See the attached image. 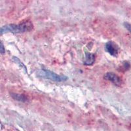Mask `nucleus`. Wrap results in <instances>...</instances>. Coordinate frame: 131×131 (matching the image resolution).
I'll list each match as a JSON object with an SVG mask.
<instances>
[{"label":"nucleus","mask_w":131,"mask_h":131,"mask_svg":"<svg viewBox=\"0 0 131 131\" xmlns=\"http://www.w3.org/2000/svg\"><path fill=\"white\" fill-rule=\"evenodd\" d=\"M104 78L106 80L110 81L112 83H113L114 85H117V86H120L121 83H122L121 78H119L117 75L114 73H112V72L106 73L104 75Z\"/></svg>","instance_id":"4"},{"label":"nucleus","mask_w":131,"mask_h":131,"mask_svg":"<svg viewBox=\"0 0 131 131\" xmlns=\"http://www.w3.org/2000/svg\"><path fill=\"white\" fill-rule=\"evenodd\" d=\"M95 61V56L94 54L86 52L85 53V59H84V64L86 66H91L94 64Z\"/></svg>","instance_id":"5"},{"label":"nucleus","mask_w":131,"mask_h":131,"mask_svg":"<svg viewBox=\"0 0 131 131\" xmlns=\"http://www.w3.org/2000/svg\"><path fill=\"white\" fill-rule=\"evenodd\" d=\"M5 52V50L4 46H3V43H2V41H0V53L4 54Z\"/></svg>","instance_id":"8"},{"label":"nucleus","mask_w":131,"mask_h":131,"mask_svg":"<svg viewBox=\"0 0 131 131\" xmlns=\"http://www.w3.org/2000/svg\"><path fill=\"white\" fill-rule=\"evenodd\" d=\"M11 96L15 99V100H18L20 102H26L27 100V97L24 96V94H16V93H11L10 94Z\"/></svg>","instance_id":"6"},{"label":"nucleus","mask_w":131,"mask_h":131,"mask_svg":"<svg viewBox=\"0 0 131 131\" xmlns=\"http://www.w3.org/2000/svg\"><path fill=\"white\" fill-rule=\"evenodd\" d=\"M37 76L39 78H44L52 80L56 82H62L67 80L68 78L66 75H58L54 72L50 71V70H45V69H41L36 72Z\"/></svg>","instance_id":"2"},{"label":"nucleus","mask_w":131,"mask_h":131,"mask_svg":"<svg viewBox=\"0 0 131 131\" xmlns=\"http://www.w3.org/2000/svg\"><path fill=\"white\" fill-rule=\"evenodd\" d=\"M123 25L127 29V30H128L130 32H131V24H129L128 23H125Z\"/></svg>","instance_id":"9"},{"label":"nucleus","mask_w":131,"mask_h":131,"mask_svg":"<svg viewBox=\"0 0 131 131\" xmlns=\"http://www.w3.org/2000/svg\"><path fill=\"white\" fill-rule=\"evenodd\" d=\"M13 60L15 62L17 63V64H20V65H21V66H22V67H23L24 69H25L26 72V68L25 66H24V64H23V63H22L20 61V60L18 59V58H16V57H13Z\"/></svg>","instance_id":"7"},{"label":"nucleus","mask_w":131,"mask_h":131,"mask_svg":"<svg viewBox=\"0 0 131 131\" xmlns=\"http://www.w3.org/2000/svg\"><path fill=\"white\" fill-rule=\"evenodd\" d=\"M105 49L110 55L113 57H117L118 53H119V47L116 43H115L114 42H107L105 46Z\"/></svg>","instance_id":"3"},{"label":"nucleus","mask_w":131,"mask_h":131,"mask_svg":"<svg viewBox=\"0 0 131 131\" xmlns=\"http://www.w3.org/2000/svg\"><path fill=\"white\" fill-rule=\"evenodd\" d=\"M33 29V24L30 21H25L20 24H10L3 26L0 28V34L10 32L13 34L24 33L31 31Z\"/></svg>","instance_id":"1"}]
</instances>
